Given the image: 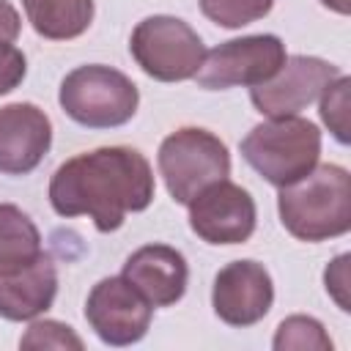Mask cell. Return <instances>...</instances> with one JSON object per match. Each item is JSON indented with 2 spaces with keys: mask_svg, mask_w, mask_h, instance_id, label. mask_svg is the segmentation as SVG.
<instances>
[{
  "mask_svg": "<svg viewBox=\"0 0 351 351\" xmlns=\"http://www.w3.org/2000/svg\"><path fill=\"white\" fill-rule=\"evenodd\" d=\"M19 27H22V19H19L16 8L8 0H0V41L14 44L19 36Z\"/></svg>",
  "mask_w": 351,
  "mask_h": 351,
  "instance_id": "cell-23",
  "label": "cell"
},
{
  "mask_svg": "<svg viewBox=\"0 0 351 351\" xmlns=\"http://www.w3.org/2000/svg\"><path fill=\"white\" fill-rule=\"evenodd\" d=\"M33 30L49 41H71L93 22V0H22Z\"/></svg>",
  "mask_w": 351,
  "mask_h": 351,
  "instance_id": "cell-16",
  "label": "cell"
},
{
  "mask_svg": "<svg viewBox=\"0 0 351 351\" xmlns=\"http://www.w3.org/2000/svg\"><path fill=\"white\" fill-rule=\"evenodd\" d=\"M121 277L151 307H170L184 296L189 269H186V258L176 247L145 244L126 258Z\"/></svg>",
  "mask_w": 351,
  "mask_h": 351,
  "instance_id": "cell-13",
  "label": "cell"
},
{
  "mask_svg": "<svg viewBox=\"0 0 351 351\" xmlns=\"http://www.w3.org/2000/svg\"><path fill=\"white\" fill-rule=\"evenodd\" d=\"M52 145V123L47 112L30 101L0 107V173H33Z\"/></svg>",
  "mask_w": 351,
  "mask_h": 351,
  "instance_id": "cell-12",
  "label": "cell"
},
{
  "mask_svg": "<svg viewBox=\"0 0 351 351\" xmlns=\"http://www.w3.org/2000/svg\"><path fill=\"white\" fill-rule=\"evenodd\" d=\"M58 296V269L49 252L19 274L0 277V318L33 321L52 307Z\"/></svg>",
  "mask_w": 351,
  "mask_h": 351,
  "instance_id": "cell-14",
  "label": "cell"
},
{
  "mask_svg": "<svg viewBox=\"0 0 351 351\" xmlns=\"http://www.w3.org/2000/svg\"><path fill=\"white\" fill-rule=\"evenodd\" d=\"M321 5H326L329 11H335V14H348L351 11V0H321Z\"/></svg>",
  "mask_w": 351,
  "mask_h": 351,
  "instance_id": "cell-24",
  "label": "cell"
},
{
  "mask_svg": "<svg viewBox=\"0 0 351 351\" xmlns=\"http://www.w3.org/2000/svg\"><path fill=\"white\" fill-rule=\"evenodd\" d=\"M129 52L148 77L159 82H184L197 74L206 47L189 22L154 14L132 30Z\"/></svg>",
  "mask_w": 351,
  "mask_h": 351,
  "instance_id": "cell-6",
  "label": "cell"
},
{
  "mask_svg": "<svg viewBox=\"0 0 351 351\" xmlns=\"http://www.w3.org/2000/svg\"><path fill=\"white\" fill-rule=\"evenodd\" d=\"M337 77H340V69L324 58L291 55L285 58V63L277 69L271 80L250 88V99L255 110L266 118L299 115Z\"/></svg>",
  "mask_w": 351,
  "mask_h": 351,
  "instance_id": "cell-10",
  "label": "cell"
},
{
  "mask_svg": "<svg viewBox=\"0 0 351 351\" xmlns=\"http://www.w3.org/2000/svg\"><path fill=\"white\" fill-rule=\"evenodd\" d=\"M277 351H332V340L324 332V324L310 315H291L277 326L274 343Z\"/></svg>",
  "mask_w": 351,
  "mask_h": 351,
  "instance_id": "cell-17",
  "label": "cell"
},
{
  "mask_svg": "<svg viewBox=\"0 0 351 351\" xmlns=\"http://www.w3.org/2000/svg\"><path fill=\"white\" fill-rule=\"evenodd\" d=\"M244 162L274 186H285L318 165L321 129L302 115L266 118L241 140Z\"/></svg>",
  "mask_w": 351,
  "mask_h": 351,
  "instance_id": "cell-3",
  "label": "cell"
},
{
  "mask_svg": "<svg viewBox=\"0 0 351 351\" xmlns=\"http://www.w3.org/2000/svg\"><path fill=\"white\" fill-rule=\"evenodd\" d=\"M159 176L170 197L186 206L197 192L230 176L228 145L208 129L184 126L167 134L156 154Z\"/></svg>",
  "mask_w": 351,
  "mask_h": 351,
  "instance_id": "cell-5",
  "label": "cell"
},
{
  "mask_svg": "<svg viewBox=\"0 0 351 351\" xmlns=\"http://www.w3.org/2000/svg\"><path fill=\"white\" fill-rule=\"evenodd\" d=\"M22 348H82V337L69 326V324H60V321H52V318H41V321H33L27 326V332L22 335L19 340Z\"/></svg>",
  "mask_w": 351,
  "mask_h": 351,
  "instance_id": "cell-20",
  "label": "cell"
},
{
  "mask_svg": "<svg viewBox=\"0 0 351 351\" xmlns=\"http://www.w3.org/2000/svg\"><path fill=\"white\" fill-rule=\"evenodd\" d=\"M44 255L36 222L14 203H0V277L33 266Z\"/></svg>",
  "mask_w": 351,
  "mask_h": 351,
  "instance_id": "cell-15",
  "label": "cell"
},
{
  "mask_svg": "<svg viewBox=\"0 0 351 351\" xmlns=\"http://www.w3.org/2000/svg\"><path fill=\"white\" fill-rule=\"evenodd\" d=\"M197 3L206 19L228 30L263 19L274 5V0H197Z\"/></svg>",
  "mask_w": 351,
  "mask_h": 351,
  "instance_id": "cell-18",
  "label": "cell"
},
{
  "mask_svg": "<svg viewBox=\"0 0 351 351\" xmlns=\"http://www.w3.org/2000/svg\"><path fill=\"white\" fill-rule=\"evenodd\" d=\"M274 302V285L263 263L233 261L214 277L211 307L228 326H252L266 318Z\"/></svg>",
  "mask_w": 351,
  "mask_h": 351,
  "instance_id": "cell-11",
  "label": "cell"
},
{
  "mask_svg": "<svg viewBox=\"0 0 351 351\" xmlns=\"http://www.w3.org/2000/svg\"><path fill=\"white\" fill-rule=\"evenodd\" d=\"M58 101L80 126L115 129L134 118L140 90L123 71L104 63H88L63 77Z\"/></svg>",
  "mask_w": 351,
  "mask_h": 351,
  "instance_id": "cell-4",
  "label": "cell"
},
{
  "mask_svg": "<svg viewBox=\"0 0 351 351\" xmlns=\"http://www.w3.org/2000/svg\"><path fill=\"white\" fill-rule=\"evenodd\" d=\"M282 228L299 241H326L351 230V176L340 165H315L302 178L280 186Z\"/></svg>",
  "mask_w": 351,
  "mask_h": 351,
  "instance_id": "cell-2",
  "label": "cell"
},
{
  "mask_svg": "<svg viewBox=\"0 0 351 351\" xmlns=\"http://www.w3.org/2000/svg\"><path fill=\"white\" fill-rule=\"evenodd\" d=\"M151 313L154 307L123 277L99 280L85 299L88 326L101 343L115 348L140 343L151 326Z\"/></svg>",
  "mask_w": 351,
  "mask_h": 351,
  "instance_id": "cell-9",
  "label": "cell"
},
{
  "mask_svg": "<svg viewBox=\"0 0 351 351\" xmlns=\"http://www.w3.org/2000/svg\"><path fill=\"white\" fill-rule=\"evenodd\" d=\"M285 44L274 33L230 38L203 55V63L195 74L197 85L206 90L228 88H255L277 74L285 63Z\"/></svg>",
  "mask_w": 351,
  "mask_h": 351,
  "instance_id": "cell-7",
  "label": "cell"
},
{
  "mask_svg": "<svg viewBox=\"0 0 351 351\" xmlns=\"http://www.w3.org/2000/svg\"><path fill=\"white\" fill-rule=\"evenodd\" d=\"M148 159L126 145H104L66 159L49 178L55 214L90 217L99 233H112L129 211H145L154 200Z\"/></svg>",
  "mask_w": 351,
  "mask_h": 351,
  "instance_id": "cell-1",
  "label": "cell"
},
{
  "mask_svg": "<svg viewBox=\"0 0 351 351\" xmlns=\"http://www.w3.org/2000/svg\"><path fill=\"white\" fill-rule=\"evenodd\" d=\"M186 208L192 233L206 244H244L255 233V200L228 178L197 192Z\"/></svg>",
  "mask_w": 351,
  "mask_h": 351,
  "instance_id": "cell-8",
  "label": "cell"
},
{
  "mask_svg": "<svg viewBox=\"0 0 351 351\" xmlns=\"http://www.w3.org/2000/svg\"><path fill=\"white\" fill-rule=\"evenodd\" d=\"M348 263H351V255L343 252V255H337V258L326 266V271H324L326 293L337 302V307H340L343 313L351 310V302H348Z\"/></svg>",
  "mask_w": 351,
  "mask_h": 351,
  "instance_id": "cell-22",
  "label": "cell"
},
{
  "mask_svg": "<svg viewBox=\"0 0 351 351\" xmlns=\"http://www.w3.org/2000/svg\"><path fill=\"white\" fill-rule=\"evenodd\" d=\"M25 74H27V60L22 49L0 41V96L11 93L25 80Z\"/></svg>",
  "mask_w": 351,
  "mask_h": 351,
  "instance_id": "cell-21",
  "label": "cell"
},
{
  "mask_svg": "<svg viewBox=\"0 0 351 351\" xmlns=\"http://www.w3.org/2000/svg\"><path fill=\"white\" fill-rule=\"evenodd\" d=\"M348 90H351V77L340 74L337 80H332L321 99V121L329 126V132L335 134V140L340 145H348V132H351V104H348Z\"/></svg>",
  "mask_w": 351,
  "mask_h": 351,
  "instance_id": "cell-19",
  "label": "cell"
}]
</instances>
